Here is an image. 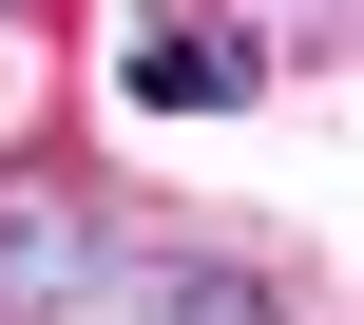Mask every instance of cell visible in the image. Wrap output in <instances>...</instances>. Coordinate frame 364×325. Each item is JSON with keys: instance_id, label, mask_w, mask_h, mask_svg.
<instances>
[{"instance_id": "obj_1", "label": "cell", "mask_w": 364, "mask_h": 325, "mask_svg": "<svg viewBox=\"0 0 364 325\" xmlns=\"http://www.w3.org/2000/svg\"><path fill=\"white\" fill-rule=\"evenodd\" d=\"M250 77H269V57H250L230 19H173V0H134V19H115V96H134V115H230Z\"/></svg>"}, {"instance_id": "obj_2", "label": "cell", "mask_w": 364, "mask_h": 325, "mask_svg": "<svg viewBox=\"0 0 364 325\" xmlns=\"http://www.w3.org/2000/svg\"><path fill=\"white\" fill-rule=\"evenodd\" d=\"M96 268H115L96 192H77V172H0V307H58V287H96Z\"/></svg>"}, {"instance_id": "obj_3", "label": "cell", "mask_w": 364, "mask_h": 325, "mask_svg": "<svg viewBox=\"0 0 364 325\" xmlns=\"http://www.w3.org/2000/svg\"><path fill=\"white\" fill-rule=\"evenodd\" d=\"M134 325H288L250 268H134Z\"/></svg>"}]
</instances>
